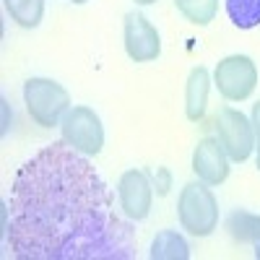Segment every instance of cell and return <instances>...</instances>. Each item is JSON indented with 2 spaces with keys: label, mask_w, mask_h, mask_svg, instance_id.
Segmentation results:
<instances>
[{
  "label": "cell",
  "mask_w": 260,
  "mask_h": 260,
  "mask_svg": "<svg viewBox=\"0 0 260 260\" xmlns=\"http://www.w3.org/2000/svg\"><path fill=\"white\" fill-rule=\"evenodd\" d=\"M13 260H133L136 232L89 156L55 141L18 167L8 195Z\"/></svg>",
  "instance_id": "1"
},
{
  "label": "cell",
  "mask_w": 260,
  "mask_h": 260,
  "mask_svg": "<svg viewBox=\"0 0 260 260\" xmlns=\"http://www.w3.org/2000/svg\"><path fill=\"white\" fill-rule=\"evenodd\" d=\"M180 226L192 237H208L219 226V201L206 182H187L177 198Z\"/></svg>",
  "instance_id": "2"
},
{
  "label": "cell",
  "mask_w": 260,
  "mask_h": 260,
  "mask_svg": "<svg viewBox=\"0 0 260 260\" xmlns=\"http://www.w3.org/2000/svg\"><path fill=\"white\" fill-rule=\"evenodd\" d=\"M24 104L37 125L60 127L65 112L71 110V94L57 81L34 76L24 83Z\"/></svg>",
  "instance_id": "3"
},
{
  "label": "cell",
  "mask_w": 260,
  "mask_h": 260,
  "mask_svg": "<svg viewBox=\"0 0 260 260\" xmlns=\"http://www.w3.org/2000/svg\"><path fill=\"white\" fill-rule=\"evenodd\" d=\"M60 136L71 148H76L83 156H99L104 148L102 120L91 107H83V104H76L65 112L60 122Z\"/></svg>",
  "instance_id": "4"
},
{
  "label": "cell",
  "mask_w": 260,
  "mask_h": 260,
  "mask_svg": "<svg viewBox=\"0 0 260 260\" xmlns=\"http://www.w3.org/2000/svg\"><path fill=\"white\" fill-rule=\"evenodd\" d=\"M213 83L226 102H245L257 89V65L247 55H229L216 65Z\"/></svg>",
  "instance_id": "5"
},
{
  "label": "cell",
  "mask_w": 260,
  "mask_h": 260,
  "mask_svg": "<svg viewBox=\"0 0 260 260\" xmlns=\"http://www.w3.org/2000/svg\"><path fill=\"white\" fill-rule=\"evenodd\" d=\"M216 138L224 146L229 161H237V164L247 161L255 151L252 122L240 110H234V107H224L216 115Z\"/></svg>",
  "instance_id": "6"
},
{
  "label": "cell",
  "mask_w": 260,
  "mask_h": 260,
  "mask_svg": "<svg viewBox=\"0 0 260 260\" xmlns=\"http://www.w3.org/2000/svg\"><path fill=\"white\" fill-rule=\"evenodd\" d=\"M125 52L133 62H154L161 55V37L143 13L125 16Z\"/></svg>",
  "instance_id": "7"
},
{
  "label": "cell",
  "mask_w": 260,
  "mask_h": 260,
  "mask_svg": "<svg viewBox=\"0 0 260 260\" xmlns=\"http://www.w3.org/2000/svg\"><path fill=\"white\" fill-rule=\"evenodd\" d=\"M117 198L120 208L130 221H143L151 213V203H154V187L143 169H127L117 182Z\"/></svg>",
  "instance_id": "8"
},
{
  "label": "cell",
  "mask_w": 260,
  "mask_h": 260,
  "mask_svg": "<svg viewBox=\"0 0 260 260\" xmlns=\"http://www.w3.org/2000/svg\"><path fill=\"white\" fill-rule=\"evenodd\" d=\"M192 172L198 175L201 182L211 185V187H219L226 182L229 177V156L224 146L219 143V138H201L198 146L192 151Z\"/></svg>",
  "instance_id": "9"
},
{
  "label": "cell",
  "mask_w": 260,
  "mask_h": 260,
  "mask_svg": "<svg viewBox=\"0 0 260 260\" xmlns=\"http://www.w3.org/2000/svg\"><path fill=\"white\" fill-rule=\"evenodd\" d=\"M211 73L203 65H195L187 76L185 83V115L190 122H198L206 115V107H208V94H211Z\"/></svg>",
  "instance_id": "10"
},
{
  "label": "cell",
  "mask_w": 260,
  "mask_h": 260,
  "mask_svg": "<svg viewBox=\"0 0 260 260\" xmlns=\"http://www.w3.org/2000/svg\"><path fill=\"white\" fill-rule=\"evenodd\" d=\"M148 257L151 260H190V245L180 232L164 229L151 240Z\"/></svg>",
  "instance_id": "11"
},
{
  "label": "cell",
  "mask_w": 260,
  "mask_h": 260,
  "mask_svg": "<svg viewBox=\"0 0 260 260\" xmlns=\"http://www.w3.org/2000/svg\"><path fill=\"white\" fill-rule=\"evenodd\" d=\"M226 232L237 242L255 245L260 240V216L252 211H245V208H234L226 216Z\"/></svg>",
  "instance_id": "12"
},
{
  "label": "cell",
  "mask_w": 260,
  "mask_h": 260,
  "mask_svg": "<svg viewBox=\"0 0 260 260\" xmlns=\"http://www.w3.org/2000/svg\"><path fill=\"white\" fill-rule=\"evenodd\" d=\"M3 6L11 21L24 29H37L45 18V0H3Z\"/></svg>",
  "instance_id": "13"
},
{
  "label": "cell",
  "mask_w": 260,
  "mask_h": 260,
  "mask_svg": "<svg viewBox=\"0 0 260 260\" xmlns=\"http://www.w3.org/2000/svg\"><path fill=\"white\" fill-rule=\"evenodd\" d=\"M226 16L237 29L260 26V0H226Z\"/></svg>",
  "instance_id": "14"
},
{
  "label": "cell",
  "mask_w": 260,
  "mask_h": 260,
  "mask_svg": "<svg viewBox=\"0 0 260 260\" xmlns=\"http://www.w3.org/2000/svg\"><path fill=\"white\" fill-rule=\"evenodd\" d=\"M175 6L192 26H208L216 18L219 0H175Z\"/></svg>",
  "instance_id": "15"
},
{
  "label": "cell",
  "mask_w": 260,
  "mask_h": 260,
  "mask_svg": "<svg viewBox=\"0 0 260 260\" xmlns=\"http://www.w3.org/2000/svg\"><path fill=\"white\" fill-rule=\"evenodd\" d=\"M143 172L148 175L151 187H154L156 195H161V198H164V195H169V190H172V172L167 167H146Z\"/></svg>",
  "instance_id": "16"
},
{
  "label": "cell",
  "mask_w": 260,
  "mask_h": 260,
  "mask_svg": "<svg viewBox=\"0 0 260 260\" xmlns=\"http://www.w3.org/2000/svg\"><path fill=\"white\" fill-rule=\"evenodd\" d=\"M250 122H252V130H255V156H257V169H260V102L252 104Z\"/></svg>",
  "instance_id": "17"
},
{
  "label": "cell",
  "mask_w": 260,
  "mask_h": 260,
  "mask_svg": "<svg viewBox=\"0 0 260 260\" xmlns=\"http://www.w3.org/2000/svg\"><path fill=\"white\" fill-rule=\"evenodd\" d=\"M133 3H138V6H151V3H156V0H133Z\"/></svg>",
  "instance_id": "18"
},
{
  "label": "cell",
  "mask_w": 260,
  "mask_h": 260,
  "mask_svg": "<svg viewBox=\"0 0 260 260\" xmlns=\"http://www.w3.org/2000/svg\"><path fill=\"white\" fill-rule=\"evenodd\" d=\"M252 247H255V257H257V260H260V240H257V242H255V245H252Z\"/></svg>",
  "instance_id": "19"
},
{
  "label": "cell",
  "mask_w": 260,
  "mask_h": 260,
  "mask_svg": "<svg viewBox=\"0 0 260 260\" xmlns=\"http://www.w3.org/2000/svg\"><path fill=\"white\" fill-rule=\"evenodd\" d=\"M71 3H78L81 6V3H86V0H71Z\"/></svg>",
  "instance_id": "20"
}]
</instances>
